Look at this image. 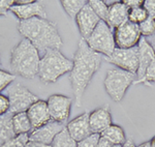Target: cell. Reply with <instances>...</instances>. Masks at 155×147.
Returning <instances> with one entry per match:
<instances>
[{
  "mask_svg": "<svg viewBox=\"0 0 155 147\" xmlns=\"http://www.w3.org/2000/svg\"><path fill=\"white\" fill-rule=\"evenodd\" d=\"M65 126L66 124L51 120L50 122L41 126V128L32 129L31 133L29 134V140L47 144V145H51L55 136L60 133L63 129H65Z\"/></svg>",
  "mask_w": 155,
  "mask_h": 147,
  "instance_id": "13",
  "label": "cell"
},
{
  "mask_svg": "<svg viewBox=\"0 0 155 147\" xmlns=\"http://www.w3.org/2000/svg\"><path fill=\"white\" fill-rule=\"evenodd\" d=\"M24 147H51V145H47V144H42V143H39V142L29 140L25 144Z\"/></svg>",
  "mask_w": 155,
  "mask_h": 147,
  "instance_id": "36",
  "label": "cell"
},
{
  "mask_svg": "<svg viewBox=\"0 0 155 147\" xmlns=\"http://www.w3.org/2000/svg\"><path fill=\"white\" fill-rule=\"evenodd\" d=\"M20 21H26L32 18H41L47 19L48 12L44 3L39 1H33L25 5H12L9 9Z\"/></svg>",
  "mask_w": 155,
  "mask_h": 147,
  "instance_id": "12",
  "label": "cell"
},
{
  "mask_svg": "<svg viewBox=\"0 0 155 147\" xmlns=\"http://www.w3.org/2000/svg\"><path fill=\"white\" fill-rule=\"evenodd\" d=\"M29 141V134L25 135H19L16 136L12 140L6 142L5 144L1 145L0 147H24L25 144Z\"/></svg>",
  "mask_w": 155,
  "mask_h": 147,
  "instance_id": "29",
  "label": "cell"
},
{
  "mask_svg": "<svg viewBox=\"0 0 155 147\" xmlns=\"http://www.w3.org/2000/svg\"><path fill=\"white\" fill-rule=\"evenodd\" d=\"M101 137L106 138L113 144L114 146H121L125 143L127 137L122 126L118 125V124H111L107 129L101 134Z\"/></svg>",
  "mask_w": 155,
  "mask_h": 147,
  "instance_id": "20",
  "label": "cell"
},
{
  "mask_svg": "<svg viewBox=\"0 0 155 147\" xmlns=\"http://www.w3.org/2000/svg\"><path fill=\"white\" fill-rule=\"evenodd\" d=\"M137 147H152L151 146V143H150V141H146V142H143V143H141L139 146Z\"/></svg>",
  "mask_w": 155,
  "mask_h": 147,
  "instance_id": "39",
  "label": "cell"
},
{
  "mask_svg": "<svg viewBox=\"0 0 155 147\" xmlns=\"http://www.w3.org/2000/svg\"><path fill=\"white\" fill-rule=\"evenodd\" d=\"M88 47L101 55L110 57L116 49L114 30L106 22L101 21L88 38L85 39Z\"/></svg>",
  "mask_w": 155,
  "mask_h": 147,
  "instance_id": "6",
  "label": "cell"
},
{
  "mask_svg": "<svg viewBox=\"0 0 155 147\" xmlns=\"http://www.w3.org/2000/svg\"><path fill=\"white\" fill-rule=\"evenodd\" d=\"M66 129L77 142L87 138L92 133L89 124V113L84 112L66 123Z\"/></svg>",
  "mask_w": 155,
  "mask_h": 147,
  "instance_id": "15",
  "label": "cell"
},
{
  "mask_svg": "<svg viewBox=\"0 0 155 147\" xmlns=\"http://www.w3.org/2000/svg\"><path fill=\"white\" fill-rule=\"evenodd\" d=\"M9 112V99L6 94L0 93V116Z\"/></svg>",
  "mask_w": 155,
  "mask_h": 147,
  "instance_id": "31",
  "label": "cell"
},
{
  "mask_svg": "<svg viewBox=\"0 0 155 147\" xmlns=\"http://www.w3.org/2000/svg\"><path fill=\"white\" fill-rule=\"evenodd\" d=\"M122 2L130 9V8H134V7H137V6H142L144 1L143 0H122Z\"/></svg>",
  "mask_w": 155,
  "mask_h": 147,
  "instance_id": "34",
  "label": "cell"
},
{
  "mask_svg": "<svg viewBox=\"0 0 155 147\" xmlns=\"http://www.w3.org/2000/svg\"><path fill=\"white\" fill-rule=\"evenodd\" d=\"M134 84H136V85L142 84V85L149 86V87L155 85V58H154V60L151 62V64L148 66V68H147L143 78L137 80V81L134 82Z\"/></svg>",
  "mask_w": 155,
  "mask_h": 147,
  "instance_id": "26",
  "label": "cell"
},
{
  "mask_svg": "<svg viewBox=\"0 0 155 147\" xmlns=\"http://www.w3.org/2000/svg\"><path fill=\"white\" fill-rule=\"evenodd\" d=\"M106 60L115 65L117 68L137 75L139 68V48L137 47L130 49L116 48L114 53L110 57H107Z\"/></svg>",
  "mask_w": 155,
  "mask_h": 147,
  "instance_id": "8",
  "label": "cell"
},
{
  "mask_svg": "<svg viewBox=\"0 0 155 147\" xmlns=\"http://www.w3.org/2000/svg\"><path fill=\"white\" fill-rule=\"evenodd\" d=\"M18 31L38 50L41 55L48 50H60L63 45L57 24L48 19L32 18L20 21Z\"/></svg>",
  "mask_w": 155,
  "mask_h": 147,
  "instance_id": "2",
  "label": "cell"
},
{
  "mask_svg": "<svg viewBox=\"0 0 155 147\" xmlns=\"http://www.w3.org/2000/svg\"><path fill=\"white\" fill-rule=\"evenodd\" d=\"M147 41L149 42V44L151 45L152 49H153V50H154V52H155V34H154L153 36L148 37V38H147Z\"/></svg>",
  "mask_w": 155,
  "mask_h": 147,
  "instance_id": "38",
  "label": "cell"
},
{
  "mask_svg": "<svg viewBox=\"0 0 155 147\" xmlns=\"http://www.w3.org/2000/svg\"><path fill=\"white\" fill-rule=\"evenodd\" d=\"M137 48H139V68H137V80H140L143 78L148 66L154 60L155 52L145 37L141 38L139 45H137Z\"/></svg>",
  "mask_w": 155,
  "mask_h": 147,
  "instance_id": "17",
  "label": "cell"
},
{
  "mask_svg": "<svg viewBox=\"0 0 155 147\" xmlns=\"http://www.w3.org/2000/svg\"><path fill=\"white\" fill-rule=\"evenodd\" d=\"M16 137L12 125V114L6 113L0 116V146L12 140Z\"/></svg>",
  "mask_w": 155,
  "mask_h": 147,
  "instance_id": "19",
  "label": "cell"
},
{
  "mask_svg": "<svg viewBox=\"0 0 155 147\" xmlns=\"http://www.w3.org/2000/svg\"><path fill=\"white\" fill-rule=\"evenodd\" d=\"M129 8L122 1L112 2L109 5V15H107V24L112 29H116L123 23L128 21Z\"/></svg>",
  "mask_w": 155,
  "mask_h": 147,
  "instance_id": "18",
  "label": "cell"
},
{
  "mask_svg": "<svg viewBox=\"0 0 155 147\" xmlns=\"http://www.w3.org/2000/svg\"><path fill=\"white\" fill-rule=\"evenodd\" d=\"M47 104L52 120L66 124L72 106V99L71 96L63 94H52L49 96Z\"/></svg>",
  "mask_w": 155,
  "mask_h": 147,
  "instance_id": "10",
  "label": "cell"
},
{
  "mask_svg": "<svg viewBox=\"0 0 155 147\" xmlns=\"http://www.w3.org/2000/svg\"><path fill=\"white\" fill-rule=\"evenodd\" d=\"M120 147H137V145H136V143H134V139L129 137V138L126 139L125 143H124L123 145H121Z\"/></svg>",
  "mask_w": 155,
  "mask_h": 147,
  "instance_id": "37",
  "label": "cell"
},
{
  "mask_svg": "<svg viewBox=\"0 0 155 147\" xmlns=\"http://www.w3.org/2000/svg\"><path fill=\"white\" fill-rule=\"evenodd\" d=\"M86 0H61L60 4L63 7L64 12L71 19H76L77 15L87 4Z\"/></svg>",
  "mask_w": 155,
  "mask_h": 147,
  "instance_id": "22",
  "label": "cell"
},
{
  "mask_svg": "<svg viewBox=\"0 0 155 147\" xmlns=\"http://www.w3.org/2000/svg\"><path fill=\"white\" fill-rule=\"evenodd\" d=\"M12 0H0V17L6 16L11 7L14 5Z\"/></svg>",
  "mask_w": 155,
  "mask_h": 147,
  "instance_id": "33",
  "label": "cell"
},
{
  "mask_svg": "<svg viewBox=\"0 0 155 147\" xmlns=\"http://www.w3.org/2000/svg\"><path fill=\"white\" fill-rule=\"evenodd\" d=\"M147 18H148V14H147L146 9L144 8L143 5L130 8L128 12V21L134 24H141Z\"/></svg>",
  "mask_w": 155,
  "mask_h": 147,
  "instance_id": "25",
  "label": "cell"
},
{
  "mask_svg": "<svg viewBox=\"0 0 155 147\" xmlns=\"http://www.w3.org/2000/svg\"><path fill=\"white\" fill-rule=\"evenodd\" d=\"M41 54L28 39L20 41L11 52V71L24 79H33L38 74Z\"/></svg>",
  "mask_w": 155,
  "mask_h": 147,
  "instance_id": "3",
  "label": "cell"
},
{
  "mask_svg": "<svg viewBox=\"0 0 155 147\" xmlns=\"http://www.w3.org/2000/svg\"><path fill=\"white\" fill-rule=\"evenodd\" d=\"M78 142L74 140L65 129H62L60 133L55 136L53 142L51 143V147H77Z\"/></svg>",
  "mask_w": 155,
  "mask_h": 147,
  "instance_id": "23",
  "label": "cell"
},
{
  "mask_svg": "<svg viewBox=\"0 0 155 147\" xmlns=\"http://www.w3.org/2000/svg\"><path fill=\"white\" fill-rule=\"evenodd\" d=\"M97 147H115L113 144L111 143L109 140H107L106 138H104V137L101 136V138H99V141H98V145Z\"/></svg>",
  "mask_w": 155,
  "mask_h": 147,
  "instance_id": "35",
  "label": "cell"
},
{
  "mask_svg": "<svg viewBox=\"0 0 155 147\" xmlns=\"http://www.w3.org/2000/svg\"><path fill=\"white\" fill-rule=\"evenodd\" d=\"M139 28L142 37L148 38V37L153 36L155 34V19L148 17L144 22L139 24Z\"/></svg>",
  "mask_w": 155,
  "mask_h": 147,
  "instance_id": "27",
  "label": "cell"
},
{
  "mask_svg": "<svg viewBox=\"0 0 155 147\" xmlns=\"http://www.w3.org/2000/svg\"><path fill=\"white\" fill-rule=\"evenodd\" d=\"M101 62L102 55L90 49L85 39L81 38L78 42L76 53L72 59V69L69 73L77 107H81L82 98L93 76L101 68Z\"/></svg>",
  "mask_w": 155,
  "mask_h": 147,
  "instance_id": "1",
  "label": "cell"
},
{
  "mask_svg": "<svg viewBox=\"0 0 155 147\" xmlns=\"http://www.w3.org/2000/svg\"><path fill=\"white\" fill-rule=\"evenodd\" d=\"M150 143H151L152 147H155V136L151 139V140H150Z\"/></svg>",
  "mask_w": 155,
  "mask_h": 147,
  "instance_id": "40",
  "label": "cell"
},
{
  "mask_svg": "<svg viewBox=\"0 0 155 147\" xmlns=\"http://www.w3.org/2000/svg\"><path fill=\"white\" fill-rule=\"evenodd\" d=\"M89 5L93 9V12L97 15L101 21L107 23V15H109V4L102 0H89Z\"/></svg>",
  "mask_w": 155,
  "mask_h": 147,
  "instance_id": "24",
  "label": "cell"
},
{
  "mask_svg": "<svg viewBox=\"0 0 155 147\" xmlns=\"http://www.w3.org/2000/svg\"><path fill=\"white\" fill-rule=\"evenodd\" d=\"M6 95L9 99V113L12 114L26 112L39 99L36 94L20 83H12L6 89Z\"/></svg>",
  "mask_w": 155,
  "mask_h": 147,
  "instance_id": "7",
  "label": "cell"
},
{
  "mask_svg": "<svg viewBox=\"0 0 155 147\" xmlns=\"http://www.w3.org/2000/svg\"><path fill=\"white\" fill-rule=\"evenodd\" d=\"M26 113L31 122L32 129L41 128L52 120L47 101H42V99H38L33 105H31Z\"/></svg>",
  "mask_w": 155,
  "mask_h": 147,
  "instance_id": "16",
  "label": "cell"
},
{
  "mask_svg": "<svg viewBox=\"0 0 155 147\" xmlns=\"http://www.w3.org/2000/svg\"><path fill=\"white\" fill-rule=\"evenodd\" d=\"M143 7L146 9L148 17L155 19V0H144Z\"/></svg>",
  "mask_w": 155,
  "mask_h": 147,
  "instance_id": "32",
  "label": "cell"
},
{
  "mask_svg": "<svg viewBox=\"0 0 155 147\" xmlns=\"http://www.w3.org/2000/svg\"><path fill=\"white\" fill-rule=\"evenodd\" d=\"M72 69V60L61 53L60 50H48L39 61L37 77L44 84L55 83L60 77Z\"/></svg>",
  "mask_w": 155,
  "mask_h": 147,
  "instance_id": "4",
  "label": "cell"
},
{
  "mask_svg": "<svg viewBox=\"0 0 155 147\" xmlns=\"http://www.w3.org/2000/svg\"><path fill=\"white\" fill-rule=\"evenodd\" d=\"M99 22H101V19L97 17V15L93 12V9L87 2L86 5L82 8V11L76 17V23L82 38H88L90 34L94 31V29L99 24Z\"/></svg>",
  "mask_w": 155,
  "mask_h": 147,
  "instance_id": "11",
  "label": "cell"
},
{
  "mask_svg": "<svg viewBox=\"0 0 155 147\" xmlns=\"http://www.w3.org/2000/svg\"><path fill=\"white\" fill-rule=\"evenodd\" d=\"M12 125H14L16 136L30 134L32 131L31 122L26 112L12 114Z\"/></svg>",
  "mask_w": 155,
  "mask_h": 147,
  "instance_id": "21",
  "label": "cell"
},
{
  "mask_svg": "<svg viewBox=\"0 0 155 147\" xmlns=\"http://www.w3.org/2000/svg\"><path fill=\"white\" fill-rule=\"evenodd\" d=\"M89 124L93 134H101L107 129L111 124H113L112 114L110 107L106 106L99 107L89 113Z\"/></svg>",
  "mask_w": 155,
  "mask_h": 147,
  "instance_id": "14",
  "label": "cell"
},
{
  "mask_svg": "<svg viewBox=\"0 0 155 147\" xmlns=\"http://www.w3.org/2000/svg\"><path fill=\"white\" fill-rule=\"evenodd\" d=\"M114 38L116 48L130 49L137 47L142 38L139 25L126 21L118 28L114 29Z\"/></svg>",
  "mask_w": 155,
  "mask_h": 147,
  "instance_id": "9",
  "label": "cell"
},
{
  "mask_svg": "<svg viewBox=\"0 0 155 147\" xmlns=\"http://www.w3.org/2000/svg\"><path fill=\"white\" fill-rule=\"evenodd\" d=\"M137 80V75L120 68H111L107 72L104 87L112 101L119 103L125 96L127 90Z\"/></svg>",
  "mask_w": 155,
  "mask_h": 147,
  "instance_id": "5",
  "label": "cell"
},
{
  "mask_svg": "<svg viewBox=\"0 0 155 147\" xmlns=\"http://www.w3.org/2000/svg\"><path fill=\"white\" fill-rule=\"evenodd\" d=\"M99 138H101L99 134H91L87 138L78 142L77 147H97Z\"/></svg>",
  "mask_w": 155,
  "mask_h": 147,
  "instance_id": "30",
  "label": "cell"
},
{
  "mask_svg": "<svg viewBox=\"0 0 155 147\" xmlns=\"http://www.w3.org/2000/svg\"><path fill=\"white\" fill-rule=\"evenodd\" d=\"M16 80V75L0 68V93L8 88Z\"/></svg>",
  "mask_w": 155,
  "mask_h": 147,
  "instance_id": "28",
  "label": "cell"
}]
</instances>
